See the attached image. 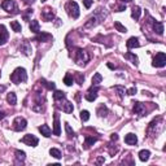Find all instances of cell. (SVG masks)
<instances>
[{"label": "cell", "instance_id": "41", "mask_svg": "<svg viewBox=\"0 0 166 166\" xmlns=\"http://www.w3.org/2000/svg\"><path fill=\"white\" fill-rule=\"evenodd\" d=\"M83 3H85V7L88 9V8H91V5H92V0H83Z\"/></svg>", "mask_w": 166, "mask_h": 166}, {"label": "cell", "instance_id": "35", "mask_svg": "<svg viewBox=\"0 0 166 166\" xmlns=\"http://www.w3.org/2000/svg\"><path fill=\"white\" fill-rule=\"evenodd\" d=\"M81 119L83 122H87L88 119H90V112L88 110H82L81 112Z\"/></svg>", "mask_w": 166, "mask_h": 166}, {"label": "cell", "instance_id": "36", "mask_svg": "<svg viewBox=\"0 0 166 166\" xmlns=\"http://www.w3.org/2000/svg\"><path fill=\"white\" fill-rule=\"evenodd\" d=\"M73 82H74V78H73V77H71L70 74H66V75H65L64 83H65L66 86H71V85H73Z\"/></svg>", "mask_w": 166, "mask_h": 166}, {"label": "cell", "instance_id": "32", "mask_svg": "<svg viewBox=\"0 0 166 166\" xmlns=\"http://www.w3.org/2000/svg\"><path fill=\"white\" fill-rule=\"evenodd\" d=\"M10 27H12L13 31H16V32H20L22 30L21 24H20V22H17V21H12V22H10Z\"/></svg>", "mask_w": 166, "mask_h": 166}, {"label": "cell", "instance_id": "47", "mask_svg": "<svg viewBox=\"0 0 166 166\" xmlns=\"http://www.w3.org/2000/svg\"><path fill=\"white\" fill-rule=\"evenodd\" d=\"M119 2H122V3H130V2H132V0H119Z\"/></svg>", "mask_w": 166, "mask_h": 166}, {"label": "cell", "instance_id": "16", "mask_svg": "<svg viewBox=\"0 0 166 166\" xmlns=\"http://www.w3.org/2000/svg\"><path fill=\"white\" fill-rule=\"evenodd\" d=\"M152 21V26H153V30L154 32H157L158 35H164V25L161 24V22H156V21Z\"/></svg>", "mask_w": 166, "mask_h": 166}, {"label": "cell", "instance_id": "38", "mask_svg": "<svg viewBox=\"0 0 166 166\" xmlns=\"http://www.w3.org/2000/svg\"><path fill=\"white\" fill-rule=\"evenodd\" d=\"M114 90H115V91H118V93H119V96H121V97H123V96H125V92H126V91H125V88H123V87L115 86V87H114Z\"/></svg>", "mask_w": 166, "mask_h": 166}, {"label": "cell", "instance_id": "15", "mask_svg": "<svg viewBox=\"0 0 166 166\" xmlns=\"http://www.w3.org/2000/svg\"><path fill=\"white\" fill-rule=\"evenodd\" d=\"M20 49H21V52L24 53L25 56H30V55H31V44H30L29 42H27V40L22 42Z\"/></svg>", "mask_w": 166, "mask_h": 166}, {"label": "cell", "instance_id": "2", "mask_svg": "<svg viewBox=\"0 0 166 166\" xmlns=\"http://www.w3.org/2000/svg\"><path fill=\"white\" fill-rule=\"evenodd\" d=\"M65 10L68 12V14L70 16V17H73V18H78L79 17V7H78V4H77L75 2H68L66 3Z\"/></svg>", "mask_w": 166, "mask_h": 166}, {"label": "cell", "instance_id": "12", "mask_svg": "<svg viewBox=\"0 0 166 166\" xmlns=\"http://www.w3.org/2000/svg\"><path fill=\"white\" fill-rule=\"evenodd\" d=\"M101 20H104V18H101V17H99L97 14H95V16H92L91 18H88V21L86 22V25H85V27H95V26H97L99 25V22H100Z\"/></svg>", "mask_w": 166, "mask_h": 166}, {"label": "cell", "instance_id": "40", "mask_svg": "<svg viewBox=\"0 0 166 166\" xmlns=\"http://www.w3.org/2000/svg\"><path fill=\"white\" fill-rule=\"evenodd\" d=\"M135 93H136V88L135 87H131L130 90H127V95L132 96V95H135Z\"/></svg>", "mask_w": 166, "mask_h": 166}, {"label": "cell", "instance_id": "4", "mask_svg": "<svg viewBox=\"0 0 166 166\" xmlns=\"http://www.w3.org/2000/svg\"><path fill=\"white\" fill-rule=\"evenodd\" d=\"M57 108L60 109H62L65 113H71L74 110V107H73V104H71L70 101L66 100V97L65 99H61V100H57Z\"/></svg>", "mask_w": 166, "mask_h": 166}, {"label": "cell", "instance_id": "22", "mask_svg": "<svg viewBox=\"0 0 166 166\" xmlns=\"http://www.w3.org/2000/svg\"><path fill=\"white\" fill-rule=\"evenodd\" d=\"M96 141H97V138H93V136H86V140H85V149H88L91 145L95 144Z\"/></svg>", "mask_w": 166, "mask_h": 166}, {"label": "cell", "instance_id": "33", "mask_svg": "<svg viewBox=\"0 0 166 166\" xmlns=\"http://www.w3.org/2000/svg\"><path fill=\"white\" fill-rule=\"evenodd\" d=\"M65 130H66V134H68V138H69V139H73V138L75 136L74 131L71 130V127H70L69 123H65Z\"/></svg>", "mask_w": 166, "mask_h": 166}, {"label": "cell", "instance_id": "44", "mask_svg": "<svg viewBox=\"0 0 166 166\" xmlns=\"http://www.w3.org/2000/svg\"><path fill=\"white\" fill-rule=\"evenodd\" d=\"M110 139H112V140H117V139H118V135H117V134H112Z\"/></svg>", "mask_w": 166, "mask_h": 166}, {"label": "cell", "instance_id": "8", "mask_svg": "<svg viewBox=\"0 0 166 166\" xmlns=\"http://www.w3.org/2000/svg\"><path fill=\"white\" fill-rule=\"evenodd\" d=\"M21 141H22V143H25L26 145H30V147H36V145H38V143H39L38 138L34 136V135H31V134L25 135V136L21 139Z\"/></svg>", "mask_w": 166, "mask_h": 166}, {"label": "cell", "instance_id": "21", "mask_svg": "<svg viewBox=\"0 0 166 166\" xmlns=\"http://www.w3.org/2000/svg\"><path fill=\"white\" fill-rule=\"evenodd\" d=\"M125 58L126 60H130V61L134 64L135 66H138V64H139V58H138V56H136V55H134V53H131V52L126 53L125 55Z\"/></svg>", "mask_w": 166, "mask_h": 166}, {"label": "cell", "instance_id": "28", "mask_svg": "<svg viewBox=\"0 0 166 166\" xmlns=\"http://www.w3.org/2000/svg\"><path fill=\"white\" fill-rule=\"evenodd\" d=\"M101 82H103V77L100 73H96L92 77V86H99Z\"/></svg>", "mask_w": 166, "mask_h": 166}, {"label": "cell", "instance_id": "43", "mask_svg": "<svg viewBox=\"0 0 166 166\" xmlns=\"http://www.w3.org/2000/svg\"><path fill=\"white\" fill-rule=\"evenodd\" d=\"M125 9H126V5H121V7L117 8V12H122V10H125Z\"/></svg>", "mask_w": 166, "mask_h": 166}, {"label": "cell", "instance_id": "39", "mask_svg": "<svg viewBox=\"0 0 166 166\" xmlns=\"http://www.w3.org/2000/svg\"><path fill=\"white\" fill-rule=\"evenodd\" d=\"M83 82H85V77L81 75V74H77V83H78V85H82Z\"/></svg>", "mask_w": 166, "mask_h": 166}, {"label": "cell", "instance_id": "30", "mask_svg": "<svg viewBox=\"0 0 166 166\" xmlns=\"http://www.w3.org/2000/svg\"><path fill=\"white\" fill-rule=\"evenodd\" d=\"M49 154H51L52 157H55V158H57V160H60L62 156H61V152L58 151V149H56V148H51L49 149Z\"/></svg>", "mask_w": 166, "mask_h": 166}, {"label": "cell", "instance_id": "42", "mask_svg": "<svg viewBox=\"0 0 166 166\" xmlns=\"http://www.w3.org/2000/svg\"><path fill=\"white\" fill-rule=\"evenodd\" d=\"M4 117H5V112H4L3 109H0V121L4 119Z\"/></svg>", "mask_w": 166, "mask_h": 166}, {"label": "cell", "instance_id": "48", "mask_svg": "<svg viewBox=\"0 0 166 166\" xmlns=\"http://www.w3.org/2000/svg\"><path fill=\"white\" fill-rule=\"evenodd\" d=\"M101 162H104V158H99L97 160V164H101Z\"/></svg>", "mask_w": 166, "mask_h": 166}, {"label": "cell", "instance_id": "3", "mask_svg": "<svg viewBox=\"0 0 166 166\" xmlns=\"http://www.w3.org/2000/svg\"><path fill=\"white\" fill-rule=\"evenodd\" d=\"M74 60L75 62L78 65H85L88 62V60H90V56H88V53L85 51V49L82 48H78L75 52V56H74Z\"/></svg>", "mask_w": 166, "mask_h": 166}, {"label": "cell", "instance_id": "34", "mask_svg": "<svg viewBox=\"0 0 166 166\" xmlns=\"http://www.w3.org/2000/svg\"><path fill=\"white\" fill-rule=\"evenodd\" d=\"M40 82L43 83V86H46L48 88V90H55V88H56V85H55L53 82H47L46 79H42Z\"/></svg>", "mask_w": 166, "mask_h": 166}, {"label": "cell", "instance_id": "6", "mask_svg": "<svg viewBox=\"0 0 166 166\" xmlns=\"http://www.w3.org/2000/svg\"><path fill=\"white\" fill-rule=\"evenodd\" d=\"M152 65L154 66V68H164V66L166 65V55L164 52L157 53L156 57L153 58Z\"/></svg>", "mask_w": 166, "mask_h": 166}, {"label": "cell", "instance_id": "5", "mask_svg": "<svg viewBox=\"0 0 166 166\" xmlns=\"http://www.w3.org/2000/svg\"><path fill=\"white\" fill-rule=\"evenodd\" d=\"M2 8L4 10H7L8 13H17V4L14 0H4L2 3Z\"/></svg>", "mask_w": 166, "mask_h": 166}, {"label": "cell", "instance_id": "24", "mask_svg": "<svg viewBox=\"0 0 166 166\" xmlns=\"http://www.w3.org/2000/svg\"><path fill=\"white\" fill-rule=\"evenodd\" d=\"M149 156H151V152H149L148 149H143V151L139 152V158H140V161H143V162L148 161Z\"/></svg>", "mask_w": 166, "mask_h": 166}, {"label": "cell", "instance_id": "7", "mask_svg": "<svg viewBox=\"0 0 166 166\" xmlns=\"http://www.w3.org/2000/svg\"><path fill=\"white\" fill-rule=\"evenodd\" d=\"M26 126H27V122H26L25 118H22V117H16L14 118V121H13V129L16 131H24L26 129Z\"/></svg>", "mask_w": 166, "mask_h": 166}, {"label": "cell", "instance_id": "25", "mask_svg": "<svg viewBox=\"0 0 166 166\" xmlns=\"http://www.w3.org/2000/svg\"><path fill=\"white\" fill-rule=\"evenodd\" d=\"M140 14H141V9H140V7H138V5H136V7H134V8H132L131 17L134 18L135 21H138V20L140 18Z\"/></svg>", "mask_w": 166, "mask_h": 166}, {"label": "cell", "instance_id": "11", "mask_svg": "<svg viewBox=\"0 0 166 166\" xmlns=\"http://www.w3.org/2000/svg\"><path fill=\"white\" fill-rule=\"evenodd\" d=\"M8 38H9V34L7 31V27L4 25H0V46H4L8 42Z\"/></svg>", "mask_w": 166, "mask_h": 166}, {"label": "cell", "instance_id": "19", "mask_svg": "<svg viewBox=\"0 0 166 166\" xmlns=\"http://www.w3.org/2000/svg\"><path fill=\"white\" fill-rule=\"evenodd\" d=\"M36 40H39V42H49V40H52V35L40 31V32H38V35H36Z\"/></svg>", "mask_w": 166, "mask_h": 166}, {"label": "cell", "instance_id": "37", "mask_svg": "<svg viewBox=\"0 0 166 166\" xmlns=\"http://www.w3.org/2000/svg\"><path fill=\"white\" fill-rule=\"evenodd\" d=\"M114 27H115V29H117L119 32H127V29H126L123 25H121L119 22H114Z\"/></svg>", "mask_w": 166, "mask_h": 166}, {"label": "cell", "instance_id": "1", "mask_svg": "<svg viewBox=\"0 0 166 166\" xmlns=\"http://www.w3.org/2000/svg\"><path fill=\"white\" fill-rule=\"evenodd\" d=\"M10 81L14 85H20V83H25L27 81V73L24 68H17L13 70V73L10 74Z\"/></svg>", "mask_w": 166, "mask_h": 166}, {"label": "cell", "instance_id": "18", "mask_svg": "<svg viewBox=\"0 0 166 166\" xmlns=\"http://www.w3.org/2000/svg\"><path fill=\"white\" fill-rule=\"evenodd\" d=\"M126 46H127V48H138L140 46V43H139V39L138 38H135V36H132V38H130L129 40H127V43H126Z\"/></svg>", "mask_w": 166, "mask_h": 166}, {"label": "cell", "instance_id": "10", "mask_svg": "<svg viewBox=\"0 0 166 166\" xmlns=\"http://www.w3.org/2000/svg\"><path fill=\"white\" fill-rule=\"evenodd\" d=\"M55 16H56L55 10L52 8H49V7H46L42 10V17L44 18V21H52L55 18Z\"/></svg>", "mask_w": 166, "mask_h": 166}, {"label": "cell", "instance_id": "29", "mask_svg": "<svg viewBox=\"0 0 166 166\" xmlns=\"http://www.w3.org/2000/svg\"><path fill=\"white\" fill-rule=\"evenodd\" d=\"M97 114L100 115V117H107L108 115V108L105 107V105H100L97 109Z\"/></svg>", "mask_w": 166, "mask_h": 166}, {"label": "cell", "instance_id": "26", "mask_svg": "<svg viewBox=\"0 0 166 166\" xmlns=\"http://www.w3.org/2000/svg\"><path fill=\"white\" fill-rule=\"evenodd\" d=\"M16 154V160H17V162H24L25 158H26V153L24 151H20V149H17V151L14 152Z\"/></svg>", "mask_w": 166, "mask_h": 166}, {"label": "cell", "instance_id": "46", "mask_svg": "<svg viewBox=\"0 0 166 166\" xmlns=\"http://www.w3.org/2000/svg\"><path fill=\"white\" fill-rule=\"evenodd\" d=\"M24 2H25L26 4H31L32 2H34V0H24Z\"/></svg>", "mask_w": 166, "mask_h": 166}, {"label": "cell", "instance_id": "45", "mask_svg": "<svg viewBox=\"0 0 166 166\" xmlns=\"http://www.w3.org/2000/svg\"><path fill=\"white\" fill-rule=\"evenodd\" d=\"M5 90H7V87H5V86H3V85H0V93H2V92H4Z\"/></svg>", "mask_w": 166, "mask_h": 166}, {"label": "cell", "instance_id": "17", "mask_svg": "<svg viewBox=\"0 0 166 166\" xmlns=\"http://www.w3.org/2000/svg\"><path fill=\"white\" fill-rule=\"evenodd\" d=\"M125 143H126V144H129V145H135L138 143L136 135L135 134H127L125 136Z\"/></svg>", "mask_w": 166, "mask_h": 166}, {"label": "cell", "instance_id": "27", "mask_svg": "<svg viewBox=\"0 0 166 166\" xmlns=\"http://www.w3.org/2000/svg\"><path fill=\"white\" fill-rule=\"evenodd\" d=\"M7 101H8L10 105H16V104H17V96H16L14 92H9V93H8Z\"/></svg>", "mask_w": 166, "mask_h": 166}, {"label": "cell", "instance_id": "13", "mask_svg": "<svg viewBox=\"0 0 166 166\" xmlns=\"http://www.w3.org/2000/svg\"><path fill=\"white\" fill-rule=\"evenodd\" d=\"M134 112L135 114H139V115H145V107H144V104H141L139 101H136L134 103Z\"/></svg>", "mask_w": 166, "mask_h": 166}, {"label": "cell", "instance_id": "31", "mask_svg": "<svg viewBox=\"0 0 166 166\" xmlns=\"http://www.w3.org/2000/svg\"><path fill=\"white\" fill-rule=\"evenodd\" d=\"M65 97H66V95H65V92H62V91H55V93H53L55 101L61 100V99H65Z\"/></svg>", "mask_w": 166, "mask_h": 166}, {"label": "cell", "instance_id": "9", "mask_svg": "<svg viewBox=\"0 0 166 166\" xmlns=\"http://www.w3.org/2000/svg\"><path fill=\"white\" fill-rule=\"evenodd\" d=\"M97 91H99V86H92L85 95L86 100L87 101H95L97 99Z\"/></svg>", "mask_w": 166, "mask_h": 166}, {"label": "cell", "instance_id": "14", "mask_svg": "<svg viewBox=\"0 0 166 166\" xmlns=\"http://www.w3.org/2000/svg\"><path fill=\"white\" fill-rule=\"evenodd\" d=\"M61 134V126H60V118L58 114L55 113V122H53V135H60Z\"/></svg>", "mask_w": 166, "mask_h": 166}, {"label": "cell", "instance_id": "23", "mask_svg": "<svg viewBox=\"0 0 166 166\" xmlns=\"http://www.w3.org/2000/svg\"><path fill=\"white\" fill-rule=\"evenodd\" d=\"M39 131H40V134H42L43 136H46V138L51 136V129L48 127V125H42V126H39Z\"/></svg>", "mask_w": 166, "mask_h": 166}, {"label": "cell", "instance_id": "20", "mask_svg": "<svg viewBox=\"0 0 166 166\" xmlns=\"http://www.w3.org/2000/svg\"><path fill=\"white\" fill-rule=\"evenodd\" d=\"M29 27H30V30H31L32 32H35V34H38V32H40V26H39V22H38L36 20H32V21L30 22Z\"/></svg>", "mask_w": 166, "mask_h": 166}]
</instances>
